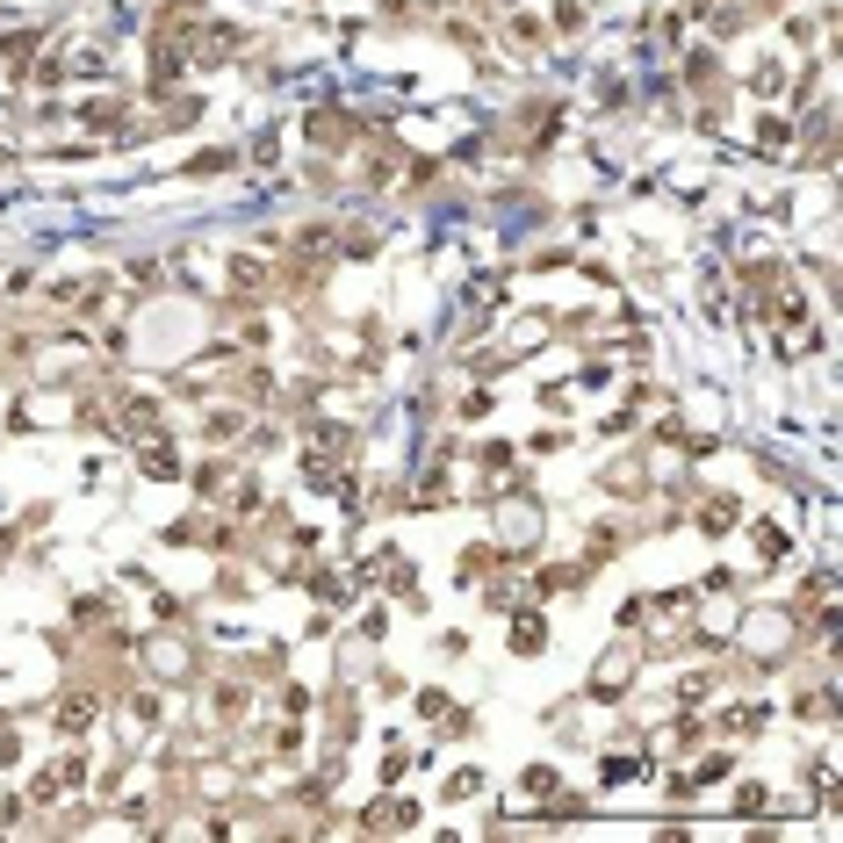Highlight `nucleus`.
I'll use <instances>...</instances> for the list:
<instances>
[{
  "instance_id": "f257e3e1",
  "label": "nucleus",
  "mask_w": 843,
  "mask_h": 843,
  "mask_svg": "<svg viewBox=\"0 0 843 843\" xmlns=\"http://www.w3.org/2000/svg\"><path fill=\"white\" fill-rule=\"evenodd\" d=\"M699 527H707V534H728V527H736V497H714V505H707V519H699Z\"/></svg>"
}]
</instances>
